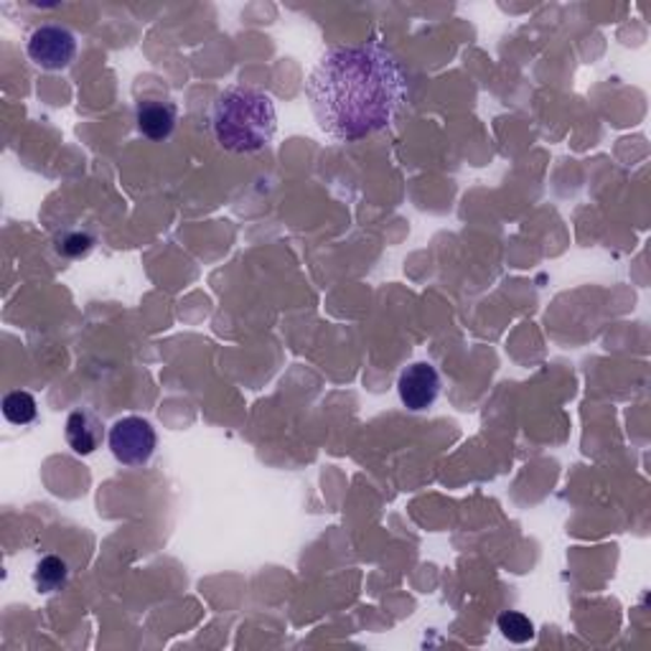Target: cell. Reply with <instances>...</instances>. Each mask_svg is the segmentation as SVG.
Masks as SVG:
<instances>
[{
    "label": "cell",
    "mask_w": 651,
    "mask_h": 651,
    "mask_svg": "<svg viewBox=\"0 0 651 651\" xmlns=\"http://www.w3.org/2000/svg\"><path fill=\"white\" fill-rule=\"evenodd\" d=\"M440 388H444V382H440L438 369L428 364V361H415V364H409L400 374L397 395L407 409L423 413V409L436 405V400L440 397Z\"/></svg>",
    "instance_id": "cell-5"
},
{
    "label": "cell",
    "mask_w": 651,
    "mask_h": 651,
    "mask_svg": "<svg viewBox=\"0 0 651 651\" xmlns=\"http://www.w3.org/2000/svg\"><path fill=\"white\" fill-rule=\"evenodd\" d=\"M110 453L117 463L127 469H141L146 465L158 448V433L141 415H127L112 425L108 433Z\"/></svg>",
    "instance_id": "cell-3"
},
{
    "label": "cell",
    "mask_w": 651,
    "mask_h": 651,
    "mask_svg": "<svg viewBox=\"0 0 651 651\" xmlns=\"http://www.w3.org/2000/svg\"><path fill=\"white\" fill-rule=\"evenodd\" d=\"M3 417L11 425H31L38 417L36 397L26 390L8 392L3 397Z\"/></svg>",
    "instance_id": "cell-9"
},
{
    "label": "cell",
    "mask_w": 651,
    "mask_h": 651,
    "mask_svg": "<svg viewBox=\"0 0 651 651\" xmlns=\"http://www.w3.org/2000/svg\"><path fill=\"white\" fill-rule=\"evenodd\" d=\"M135 123L143 138L153 143H164L173 135L179 123V108L168 100H143L135 108Z\"/></svg>",
    "instance_id": "cell-6"
},
{
    "label": "cell",
    "mask_w": 651,
    "mask_h": 651,
    "mask_svg": "<svg viewBox=\"0 0 651 651\" xmlns=\"http://www.w3.org/2000/svg\"><path fill=\"white\" fill-rule=\"evenodd\" d=\"M92 235H87V232H75V235H64L59 243H56V252L64 257H82L92 250Z\"/></svg>",
    "instance_id": "cell-11"
},
{
    "label": "cell",
    "mask_w": 651,
    "mask_h": 651,
    "mask_svg": "<svg viewBox=\"0 0 651 651\" xmlns=\"http://www.w3.org/2000/svg\"><path fill=\"white\" fill-rule=\"evenodd\" d=\"M209 127L224 150L257 153L278 133L276 102L255 87H229L209 110Z\"/></svg>",
    "instance_id": "cell-2"
},
{
    "label": "cell",
    "mask_w": 651,
    "mask_h": 651,
    "mask_svg": "<svg viewBox=\"0 0 651 651\" xmlns=\"http://www.w3.org/2000/svg\"><path fill=\"white\" fill-rule=\"evenodd\" d=\"M64 438H67L69 448L77 456H92L98 448H102L104 425L92 409L77 407L71 409L67 425H64Z\"/></svg>",
    "instance_id": "cell-7"
},
{
    "label": "cell",
    "mask_w": 651,
    "mask_h": 651,
    "mask_svg": "<svg viewBox=\"0 0 651 651\" xmlns=\"http://www.w3.org/2000/svg\"><path fill=\"white\" fill-rule=\"evenodd\" d=\"M29 59L36 64L38 69L46 71H61L71 67L77 56V36L75 31H69L61 23H44L31 31L26 42Z\"/></svg>",
    "instance_id": "cell-4"
},
{
    "label": "cell",
    "mask_w": 651,
    "mask_h": 651,
    "mask_svg": "<svg viewBox=\"0 0 651 651\" xmlns=\"http://www.w3.org/2000/svg\"><path fill=\"white\" fill-rule=\"evenodd\" d=\"M496 624H500L502 637L509 639L512 644H527L535 639V624L519 610H504Z\"/></svg>",
    "instance_id": "cell-10"
},
{
    "label": "cell",
    "mask_w": 651,
    "mask_h": 651,
    "mask_svg": "<svg viewBox=\"0 0 651 651\" xmlns=\"http://www.w3.org/2000/svg\"><path fill=\"white\" fill-rule=\"evenodd\" d=\"M69 575H71V568L67 560L59 558V554H44V558L38 560L34 568L36 593L49 596V593L61 591L64 585L69 583Z\"/></svg>",
    "instance_id": "cell-8"
},
{
    "label": "cell",
    "mask_w": 651,
    "mask_h": 651,
    "mask_svg": "<svg viewBox=\"0 0 651 651\" xmlns=\"http://www.w3.org/2000/svg\"><path fill=\"white\" fill-rule=\"evenodd\" d=\"M305 94L321 131L353 143L392 125L405 102V77L382 44H339L321 56Z\"/></svg>",
    "instance_id": "cell-1"
}]
</instances>
